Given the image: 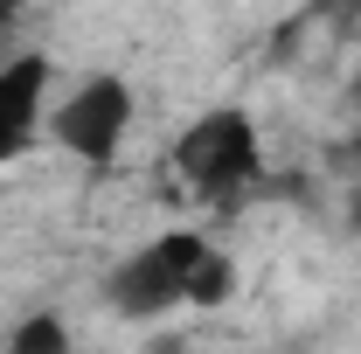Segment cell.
<instances>
[{"label":"cell","mask_w":361,"mask_h":354,"mask_svg":"<svg viewBox=\"0 0 361 354\" xmlns=\"http://www.w3.org/2000/svg\"><path fill=\"white\" fill-rule=\"evenodd\" d=\"M229 292H236V264L195 229H167V236L139 243L104 278V306L118 319H160L174 306H223Z\"/></svg>","instance_id":"cell-1"},{"label":"cell","mask_w":361,"mask_h":354,"mask_svg":"<svg viewBox=\"0 0 361 354\" xmlns=\"http://www.w3.org/2000/svg\"><path fill=\"white\" fill-rule=\"evenodd\" d=\"M174 174L202 202H243L264 181V133L243 104H209L174 139Z\"/></svg>","instance_id":"cell-2"},{"label":"cell","mask_w":361,"mask_h":354,"mask_svg":"<svg viewBox=\"0 0 361 354\" xmlns=\"http://www.w3.org/2000/svg\"><path fill=\"white\" fill-rule=\"evenodd\" d=\"M133 111H139L133 84L111 77V70H97V77H84L63 104H49V126H42V133L56 139L70 160H84V167H111V160L126 153Z\"/></svg>","instance_id":"cell-3"},{"label":"cell","mask_w":361,"mask_h":354,"mask_svg":"<svg viewBox=\"0 0 361 354\" xmlns=\"http://www.w3.org/2000/svg\"><path fill=\"white\" fill-rule=\"evenodd\" d=\"M49 77H56V63H49L42 49L0 63V167H14V160L42 139V126H49Z\"/></svg>","instance_id":"cell-4"},{"label":"cell","mask_w":361,"mask_h":354,"mask_svg":"<svg viewBox=\"0 0 361 354\" xmlns=\"http://www.w3.org/2000/svg\"><path fill=\"white\" fill-rule=\"evenodd\" d=\"M7 348L14 354H63L70 348V326H63L56 312H35V319H21V326L7 334Z\"/></svg>","instance_id":"cell-5"},{"label":"cell","mask_w":361,"mask_h":354,"mask_svg":"<svg viewBox=\"0 0 361 354\" xmlns=\"http://www.w3.org/2000/svg\"><path fill=\"white\" fill-rule=\"evenodd\" d=\"M14 14H21V0H0V35L14 28Z\"/></svg>","instance_id":"cell-6"}]
</instances>
